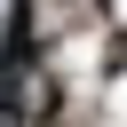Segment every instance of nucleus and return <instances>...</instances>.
Returning a JSON list of instances; mask_svg holds the SVG:
<instances>
[{
	"instance_id": "1",
	"label": "nucleus",
	"mask_w": 127,
	"mask_h": 127,
	"mask_svg": "<svg viewBox=\"0 0 127 127\" xmlns=\"http://www.w3.org/2000/svg\"><path fill=\"white\" fill-rule=\"evenodd\" d=\"M40 8H71V16H87V8H95V0H40Z\"/></svg>"
}]
</instances>
